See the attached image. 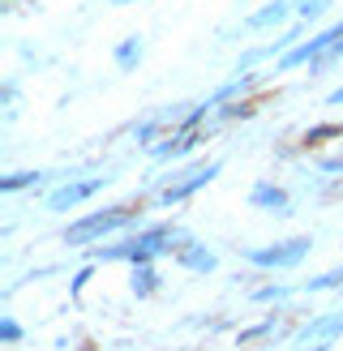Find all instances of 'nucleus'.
<instances>
[{
  "mask_svg": "<svg viewBox=\"0 0 343 351\" xmlns=\"http://www.w3.org/2000/svg\"><path fill=\"white\" fill-rule=\"evenodd\" d=\"M159 287H163V278H159V270H154V261H150V266H133L129 270V291L137 295V300L159 295Z\"/></svg>",
  "mask_w": 343,
  "mask_h": 351,
  "instance_id": "obj_13",
  "label": "nucleus"
},
{
  "mask_svg": "<svg viewBox=\"0 0 343 351\" xmlns=\"http://www.w3.org/2000/svg\"><path fill=\"white\" fill-rule=\"evenodd\" d=\"M193 236L176 223H150V227H133V232L120 240V244H108V249H91L95 261H129V266H150L159 257H176L180 249H189Z\"/></svg>",
  "mask_w": 343,
  "mask_h": 351,
  "instance_id": "obj_1",
  "label": "nucleus"
},
{
  "mask_svg": "<svg viewBox=\"0 0 343 351\" xmlns=\"http://www.w3.org/2000/svg\"><path fill=\"white\" fill-rule=\"evenodd\" d=\"M331 64H343V39L331 47V51H322V56L314 60V64H309V77H318L322 73V69H331Z\"/></svg>",
  "mask_w": 343,
  "mask_h": 351,
  "instance_id": "obj_23",
  "label": "nucleus"
},
{
  "mask_svg": "<svg viewBox=\"0 0 343 351\" xmlns=\"http://www.w3.org/2000/svg\"><path fill=\"white\" fill-rule=\"evenodd\" d=\"M309 253H314V236H287L262 249H245V261L253 270H296Z\"/></svg>",
  "mask_w": 343,
  "mask_h": 351,
  "instance_id": "obj_3",
  "label": "nucleus"
},
{
  "mask_svg": "<svg viewBox=\"0 0 343 351\" xmlns=\"http://www.w3.org/2000/svg\"><path fill=\"white\" fill-rule=\"evenodd\" d=\"M331 343H309V347H300V351H326Z\"/></svg>",
  "mask_w": 343,
  "mask_h": 351,
  "instance_id": "obj_28",
  "label": "nucleus"
},
{
  "mask_svg": "<svg viewBox=\"0 0 343 351\" xmlns=\"http://www.w3.org/2000/svg\"><path fill=\"white\" fill-rule=\"evenodd\" d=\"M86 278H91V270H78V278H73V287H69V295H73V300H78V295H82V287H86Z\"/></svg>",
  "mask_w": 343,
  "mask_h": 351,
  "instance_id": "obj_25",
  "label": "nucleus"
},
{
  "mask_svg": "<svg viewBox=\"0 0 343 351\" xmlns=\"http://www.w3.org/2000/svg\"><path fill=\"white\" fill-rule=\"evenodd\" d=\"M326 108H343V86H339V90H331V95H326Z\"/></svg>",
  "mask_w": 343,
  "mask_h": 351,
  "instance_id": "obj_26",
  "label": "nucleus"
},
{
  "mask_svg": "<svg viewBox=\"0 0 343 351\" xmlns=\"http://www.w3.org/2000/svg\"><path fill=\"white\" fill-rule=\"evenodd\" d=\"M103 5H116V9H125V5H142V0H103Z\"/></svg>",
  "mask_w": 343,
  "mask_h": 351,
  "instance_id": "obj_27",
  "label": "nucleus"
},
{
  "mask_svg": "<svg viewBox=\"0 0 343 351\" xmlns=\"http://www.w3.org/2000/svg\"><path fill=\"white\" fill-rule=\"evenodd\" d=\"M292 5H296V22H318V17L326 13V9H331L335 5V0H292Z\"/></svg>",
  "mask_w": 343,
  "mask_h": 351,
  "instance_id": "obj_19",
  "label": "nucleus"
},
{
  "mask_svg": "<svg viewBox=\"0 0 343 351\" xmlns=\"http://www.w3.org/2000/svg\"><path fill=\"white\" fill-rule=\"evenodd\" d=\"M318 167H322L326 176H343V154H335V159H322Z\"/></svg>",
  "mask_w": 343,
  "mask_h": 351,
  "instance_id": "obj_24",
  "label": "nucleus"
},
{
  "mask_svg": "<svg viewBox=\"0 0 343 351\" xmlns=\"http://www.w3.org/2000/svg\"><path fill=\"white\" fill-rule=\"evenodd\" d=\"M343 39V22H335V26H326V30H318L314 39H305V43H296L292 51H283L279 60H274V73H296V69H309L322 51H331L335 43Z\"/></svg>",
  "mask_w": 343,
  "mask_h": 351,
  "instance_id": "obj_4",
  "label": "nucleus"
},
{
  "mask_svg": "<svg viewBox=\"0 0 343 351\" xmlns=\"http://www.w3.org/2000/svg\"><path fill=\"white\" fill-rule=\"evenodd\" d=\"M249 210H262V215H292V193L274 180H257L249 189Z\"/></svg>",
  "mask_w": 343,
  "mask_h": 351,
  "instance_id": "obj_8",
  "label": "nucleus"
},
{
  "mask_svg": "<svg viewBox=\"0 0 343 351\" xmlns=\"http://www.w3.org/2000/svg\"><path fill=\"white\" fill-rule=\"evenodd\" d=\"M22 339H26L22 322H17V317H0V343H5V347H17Z\"/></svg>",
  "mask_w": 343,
  "mask_h": 351,
  "instance_id": "obj_22",
  "label": "nucleus"
},
{
  "mask_svg": "<svg viewBox=\"0 0 343 351\" xmlns=\"http://www.w3.org/2000/svg\"><path fill=\"white\" fill-rule=\"evenodd\" d=\"M274 322H279V313H274V317H266V322H257V326H249V330H240L236 343H240V347H249V343H257V339L274 335Z\"/></svg>",
  "mask_w": 343,
  "mask_h": 351,
  "instance_id": "obj_21",
  "label": "nucleus"
},
{
  "mask_svg": "<svg viewBox=\"0 0 343 351\" xmlns=\"http://www.w3.org/2000/svg\"><path fill=\"white\" fill-rule=\"evenodd\" d=\"M172 129V120H167V112H159V116H150V120H142V125H133V142L137 146H154V142H159V137Z\"/></svg>",
  "mask_w": 343,
  "mask_h": 351,
  "instance_id": "obj_14",
  "label": "nucleus"
},
{
  "mask_svg": "<svg viewBox=\"0 0 343 351\" xmlns=\"http://www.w3.org/2000/svg\"><path fill=\"white\" fill-rule=\"evenodd\" d=\"M300 291H309V295H318V291H343V266L326 270V274H318V278H305Z\"/></svg>",
  "mask_w": 343,
  "mask_h": 351,
  "instance_id": "obj_17",
  "label": "nucleus"
},
{
  "mask_svg": "<svg viewBox=\"0 0 343 351\" xmlns=\"http://www.w3.org/2000/svg\"><path fill=\"white\" fill-rule=\"evenodd\" d=\"M142 56H146V39H142V34H125V39L112 47V60H116L120 73H133V69L142 64Z\"/></svg>",
  "mask_w": 343,
  "mask_h": 351,
  "instance_id": "obj_12",
  "label": "nucleus"
},
{
  "mask_svg": "<svg viewBox=\"0 0 343 351\" xmlns=\"http://www.w3.org/2000/svg\"><path fill=\"white\" fill-rule=\"evenodd\" d=\"M108 184H112V176H86V180L78 176V180H64V184L51 189L43 206L51 210V215H64V210H78L82 202H91L95 193H103Z\"/></svg>",
  "mask_w": 343,
  "mask_h": 351,
  "instance_id": "obj_5",
  "label": "nucleus"
},
{
  "mask_svg": "<svg viewBox=\"0 0 343 351\" xmlns=\"http://www.w3.org/2000/svg\"><path fill=\"white\" fill-rule=\"evenodd\" d=\"M339 335H343V308L309 317V322L296 330V343H300V347H305V343H335Z\"/></svg>",
  "mask_w": 343,
  "mask_h": 351,
  "instance_id": "obj_9",
  "label": "nucleus"
},
{
  "mask_svg": "<svg viewBox=\"0 0 343 351\" xmlns=\"http://www.w3.org/2000/svg\"><path fill=\"white\" fill-rule=\"evenodd\" d=\"M172 261H176V266L180 270H189V274H211L215 266H219V253L215 249H206V244H189V249H180L176 257H172Z\"/></svg>",
  "mask_w": 343,
  "mask_h": 351,
  "instance_id": "obj_11",
  "label": "nucleus"
},
{
  "mask_svg": "<svg viewBox=\"0 0 343 351\" xmlns=\"http://www.w3.org/2000/svg\"><path fill=\"white\" fill-rule=\"evenodd\" d=\"M253 116H257L253 99H232L223 108H215V125H236V120H253Z\"/></svg>",
  "mask_w": 343,
  "mask_h": 351,
  "instance_id": "obj_15",
  "label": "nucleus"
},
{
  "mask_svg": "<svg viewBox=\"0 0 343 351\" xmlns=\"http://www.w3.org/2000/svg\"><path fill=\"white\" fill-rule=\"evenodd\" d=\"M142 223V202H125V206H108V210H91V215H82L64 227V244L69 249H95L103 244V236L112 232H133V227Z\"/></svg>",
  "mask_w": 343,
  "mask_h": 351,
  "instance_id": "obj_2",
  "label": "nucleus"
},
{
  "mask_svg": "<svg viewBox=\"0 0 343 351\" xmlns=\"http://www.w3.org/2000/svg\"><path fill=\"white\" fill-rule=\"evenodd\" d=\"M326 137H339V142H343V120H339V125H314V129H305L300 146H305V150H314V146L326 142Z\"/></svg>",
  "mask_w": 343,
  "mask_h": 351,
  "instance_id": "obj_18",
  "label": "nucleus"
},
{
  "mask_svg": "<svg viewBox=\"0 0 343 351\" xmlns=\"http://www.w3.org/2000/svg\"><path fill=\"white\" fill-rule=\"evenodd\" d=\"M287 17H296V5H292V0H266L262 9H253L245 17V30L249 34H257V30H279Z\"/></svg>",
  "mask_w": 343,
  "mask_h": 351,
  "instance_id": "obj_10",
  "label": "nucleus"
},
{
  "mask_svg": "<svg viewBox=\"0 0 343 351\" xmlns=\"http://www.w3.org/2000/svg\"><path fill=\"white\" fill-rule=\"evenodd\" d=\"M249 300L253 304H279V300H287V287L283 283H262V287L249 291Z\"/></svg>",
  "mask_w": 343,
  "mask_h": 351,
  "instance_id": "obj_20",
  "label": "nucleus"
},
{
  "mask_svg": "<svg viewBox=\"0 0 343 351\" xmlns=\"http://www.w3.org/2000/svg\"><path fill=\"white\" fill-rule=\"evenodd\" d=\"M34 184H43V171H9V176H0V193H26Z\"/></svg>",
  "mask_w": 343,
  "mask_h": 351,
  "instance_id": "obj_16",
  "label": "nucleus"
},
{
  "mask_svg": "<svg viewBox=\"0 0 343 351\" xmlns=\"http://www.w3.org/2000/svg\"><path fill=\"white\" fill-rule=\"evenodd\" d=\"M202 142H206V129H167L159 142L150 146V159H159V163H167V159H185V154H193Z\"/></svg>",
  "mask_w": 343,
  "mask_h": 351,
  "instance_id": "obj_7",
  "label": "nucleus"
},
{
  "mask_svg": "<svg viewBox=\"0 0 343 351\" xmlns=\"http://www.w3.org/2000/svg\"><path fill=\"white\" fill-rule=\"evenodd\" d=\"M223 171V159H211V163H206L198 176H189V180H180V184H163V189H154V202H159V206H185L189 197H198V193L206 189V184H211L215 180V176Z\"/></svg>",
  "mask_w": 343,
  "mask_h": 351,
  "instance_id": "obj_6",
  "label": "nucleus"
}]
</instances>
